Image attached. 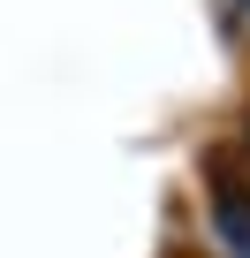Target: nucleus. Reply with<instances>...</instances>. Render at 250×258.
<instances>
[{"label":"nucleus","instance_id":"nucleus-1","mask_svg":"<svg viewBox=\"0 0 250 258\" xmlns=\"http://www.w3.org/2000/svg\"><path fill=\"white\" fill-rule=\"evenodd\" d=\"M212 235H220L235 258H250V198H242V190H220V198H212Z\"/></svg>","mask_w":250,"mask_h":258}]
</instances>
